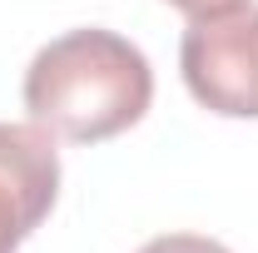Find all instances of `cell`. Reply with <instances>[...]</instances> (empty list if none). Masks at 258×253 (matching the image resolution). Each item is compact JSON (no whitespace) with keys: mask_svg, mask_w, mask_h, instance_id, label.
I'll list each match as a JSON object with an SVG mask.
<instances>
[{"mask_svg":"<svg viewBox=\"0 0 258 253\" xmlns=\"http://www.w3.org/2000/svg\"><path fill=\"white\" fill-rule=\"evenodd\" d=\"M154 99V70L144 50L114 30H70L50 40L25 70V109L40 129L104 144L144 119Z\"/></svg>","mask_w":258,"mask_h":253,"instance_id":"obj_1","label":"cell"},{"mask_svg":"<svg viewBox=\"0 0 258 253\" xmlns=\"http://www.w3.org/2000/svg\"><path fill=\"white\" fill-rule=\"evenodd\" d=\"M189 95L228 119H258V5L194 20L179 45Z\"/></svg>","mask_w":258,"mask_h":253,"instance_id":"obj_2","label":"cell"},{"mask_svg":"<svg viewBox=\"0 0 258 253\" xmlns=\"http://www.w3.org/2000/svg\"><path fill=\"white\" fill-rule=\"evenodd\" d=\"M60 194V154L50 129L0 119V253H15Z\"/></svg>","mask_w":258,"mask_h":253,"instance_id":"obj_3","label":"cell"},{"mask_svg":"<svg viewBox=\"0 0 258 253\" xmlns=\"http://www.w3.org/2000/svg\"><path fill=\"white\" fill-rule=\"evenodd\" d=\"M139 253H228V248L204 233H164V238H149Z\"/></svg>","mask_w":258,"mask_h":253,"instance_id":"obj_4","label":"cell"},{"mask_svg":"<svg viewBox=\"0 0 258 253\" xmlns=\"http://www.w3.org/2000/svg\"><path fill=\"white\" fill-rule=\"evenodd\" d=\"M174 10H184L189 20H209V15H224V10H238V5H253V0H164Z\"/></svg>","mask_w":258,"mask_h":253,"instance_id":"obj_5","label":"cell"}]
</instances>
